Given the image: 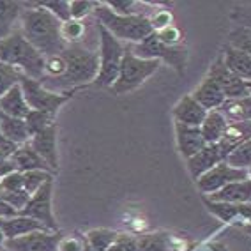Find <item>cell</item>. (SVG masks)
<instances>
[{
	"mask_svg": "<svg viewBox=\"0 0 251 251\" xmlns=\"http://www.w3.org/2000/svg\"><path fill=\"white\" fill-rule=\"evenodd\" d=\"M66 73L57 80L43 78L41 85L51 92H73L76 87L94 83L99 73V50L85 43H73L64 48Z\"/></svg>",
	"mask_w": 251,
	"mask_h": 251,
	"instance_id": "1",
	"label": "cell"
},
{
	"mask_svg": "<svg viewBox=\"0 0 251 251\" xmlns=\"http://www.w3.org/2000/svg\"><path fill=\"white\" fill-rule=\"evenodd\" d=\"M25 9L20 14V32L45 58L60 55L66 48L60 27L62 22L55 18L50 11L37 7L34 2L23 4Z\"/></svg>",
	"mask_w": 251,
	"mask_h": 251,
	"instance_id": "2",
	"label": "cell"
},
{
	"mask_svg": "<svg viewBox=\"0 0 251 251\" xmlns=\"http://www.w3.org/2000/svg\"><path fill=\"white\" fill-rule=\"evenodd\" d=\"M46 58L28 43L20 30L0 41V62L18 69L23 76L41 81L45 76Z\"/></svg>",
	"mask_w": 251,
	"mask_h": 251,
	"instance_id": "3",
	"label": "cell"
},
{
	"mask_svg": "<svg viewBox=\"0 0 251 251\" xmlns=\"http://www.w3.org/2000/svg\"><path fill=\"white\" fill-rule=\"evenodd\" d=\"M94 16L115 39L127 41L129 45H136L147 39L152 34V25L147 16H122L113 13L106 4L96 5Z\"/></svg>",
	"mask_w": 251,
	"mask_h": 251,
	"instance_id": "4",
	"label": "cell"
},
{
	"mask_svg": "<svg viewBox=\"0 0 251 251\" xmlns=\"http://www.w3.org/2000/svg\"><path fill=\"white\" fill-rule=\"evenodd\" d=\"M161 62L159 60H145V58H138L133 51L131 46L127 45L124 48V57L121 62V71L117 81L112 85V92L115 96L127 94L138 89L145 80L152 76L154 73L159 71Z\"/></svg>",
	"mask_w": 251,
	"mask_h": 251,
	"instance_id": "5",
	"label": "cell"
},
{
	"mask_svg": "<svg viewBox=\"0 0 251 251\" xmlns=\"http://www.w3.org/2000/svg\"><path fill=\"white\" fill-rule=\"evenodd\" d=\"M98 34H99V73L94 80L96 87H110L117 81L121 62L124 57V46L119 39L110 34L106 28L98 22Z\"/></svg>",
	"mask_w": 251,
	"mask_h": 251,
	"instance_id": "6",
	"label": "cell"
},
{
	"mask_svg": "<svg viewBox=\"0 0 251 251\" xmlns=\"http://www.w3.org/2000/svg\"><path fill=\"white\" fill-rule=\"evenodd\" d=\"M131 51L138 58H145V60H159V62H166L168 66L175 69L179 75H184L186 71V62H188V50L186 46H168L165 45L156 32H152L147 39L136 45H129Z\"/></svg>",
	"mask_w": 251,
	"mask_h": 251,
	"instance_id": "7",
	"label": "cell"
},
{
	"mask_svg": "<svg viewBox=\"0 0 251 251\" xmlns=\"http://www.w3.org/2000/svg\"><path fill=\"white\" fill-rule=\"evenodd\" d=\"M20 87H22L23 96L27 99L30 110L45 112L53 117H57L58 110L68 103L69 99L73 98V94H75V90L73 92H64V94L62 92H51V90L41 85V81L32 80L28 76H22Z\"/></svg>",
	"mask_w": 251,
	"mask_h": 251,
	"instance_id": "8",
	"label": "cell"
},
{
	"mask_svg": "<svg viewBox=\"0 0 251 251\" xmlns=\"http://www.w3.org/2000/svg\"><path fill=\"white\" fill-rule=\"evenodd\" d=\"M250 179L248 170L244 168H235V166L228 165L226 161H221L209 170L207 174H203L200 179L197 180L198 189L205 195H212L216 191L223 189L225 186H228L232 182H239V180Z\"/></svg>",
	"mask_w": 251,
	"mask_h": 251,
	"instance_id": "9",
	"label": "cell"
},
{
	"mask_svg": "<svg viewBox=\"0 0 251 251\" xmlns=\"http://www.w3.org/2000/svg\"><path fill=\"white\" fill-rule=\"evenodd\" d=\"M51 195H53V179L43 184L36 193L32 195L30 202L20 214L41 221L51 232H58V225L53 218V211H51Z\"/></svg>",
	"mask_w": 251,
	"mask_h": 251,
	"instance_id": "10",
	"label": "cell"
},
{
	"mask_svg": "<svg viewBox=\"0 0 251 251\" xmlns=\"http://www.w3.org/2000/svg\"><path fill=\"white\" fill-rule=\"evenodd\" d=\"M60 233L39 230L16 239H7L4 246L9 251H58Z\"/></svg>",
	"mask_w": 251,
	"mask_h": 251,
	"instance_id": "11",
	"label": "cell"
},
{
	"mask_svg": "<svg viewBox=\"0 0 251 251\" xmlns=\"http://www.w3.org/2000/svg\"><path fill=\"white\" fill-rule=\"evenodd\" d=\"M212 80L221 87L223 94L226 99H237V98H244V96L250 94L248 90V83L242 78H239L237 75H233L226 64L223 62V58H216V62L211 66L209 69V75Z\"/></svg>",
	"mask_w": 251,
	"mask_h": 251,
	"instance_id": "12",
	"label": "cell"
},
{
	"mask_svg": "<svg viewBox=\"0 0 251 251\" xmlns=\"http://www.w3.org/2000/svg\"><path fill=\"white\" fill-rule=\"evenodd\" d=\"M30 147L43 157L51 172L58 170V151H57V122L30 138Z\"/></svg>",
	"mask_w": 251,
	"mask_h": 251,
	"instance_id": "13",
	"label": "cell"
},
{
	"mask_svg": "<svg viewBox=\"0 0 251 251\" xmlns=\"http://www.w3.org/2000/svg\"><path fill=\"white\" fill-rule=\"evenodd\" d=\"M207 113L209 112L191 94L184 96L179 103L174 106V110H172V115H174L175 122L193 126V127H200L203 124Z\"/></svg>",
	"mask_w": 251,
	"mask_h": 251,
	"instance_id": "14",
	"label": "cell"
},
{
	"mask_svg": "<svg viewBox=\"0 0 251 251\" xmlns=\"http://www.w3.org/2000/svg\"><path fill=\"white\" fill-rule=\"evenodd\" d=\"M250 138H251V122H228L223 136L218 142V147H220V152L225 161H226V157L235 149H239L242 144H246Z\"/></svg>",
	"mask_w": 251,
	"mask_h": 251,
	"instance_id": "15",
	"label": "cell"
},
{
	"mask_svg": "<svg viewBox=\"0 0 251 251\" xmlns=\"http://www.w3.org/2000/svg\"><path fill=\"white\" fill-rule=\"evenodd\" d=\"M175 136H177L179 152L182 154V157H186V161H188L189 157H193L197 152H200L207 145L200 127H193V126L175 122Z\"/></svg>",
	"mask_w": 251,
	"mask_h": 251,
	"instance_id": "16",
	"label": "cell"
},
{
	"mask_svg": "<svg viewBox=\"0 0 251 251\" xmlns=\"http://www.w3.org/2000/svg\"><path fill=\"white\" fill-rule=\"evenodd\" d=\"M221 161H225V159H223V156H221L218 144H207L200 152H197L193 157L188 159L189 175H191L195 179V182H197L203 174L212 170V168Z\"/></svg>",
	"mask_w": 251,
	"mask_h": 251,
	"instance_id": "17",
	"label": "cell"
},
{
	"mask_svg": "<svg viewBox=\"0 0 251 251\" xmlns=\"http://www.w3.org/2000/svg\"><path fill=\"white\" fill-rule=\"evenodd\" d=\"M209 200L225 203H235V205H244L251 203V179L239 180L225 186L223 189L209 195Z\"/></svg>",
	"mask_w": 251,
	"mask_h": 251,
	"instance_id": "18",
	"label": "cell"
},
{
	"mask_svg": "<svg viewBox=\"0 0 251 251\" xmlns=\"http://www.w3.org/2000/svg\"><path fill=\"white\" fill-rule=\"evenodd\" d=\"M2 233L5 235V241L7 239H16L22 237V235H27L32 232H39V230H48L41 221L34 220V218H28V216L18 214L14 218H5L2 221V226H0ZM51 232V230H50Z\"/></svg>",
	"mask_w": 251,
	"mask_h": 251,
	"instance_id": "19",
	"label": "cell"
},
{
	"mask_svg": "<svg viewBox=\"0 0 251 251\" xmlns=\"http://www.w3.org/2000/svg\"><path fill=\"white\" fill-rule=\"evenodd\" d=\"M191 96L205 108L207 112L220 110V106L225 103V99H226L223 94V90H221V87L218 85L211 76H207L205 80L195 89V92Z\"/></svg>",
	"mask_w": 251,
	"mask_h": 251,
	"instance_id": "20",
	"label": "cell"
},
{
	"mask_svg": "<svg viewBox=\"0 0 251 251\" xmlns=\"http://www.w3.org/2000/svg\"><path fill=\"white\" fill-rule=\"evenodd\" d=\"M221 58H223V62L226 64V68L233 75H237L244 81H251V58L246 53H242L241 50L233 48L228 43H225Z\"/></svg>",
	"mask_w": 251,
	"mask_h": 251,
	"instance_id": "21",
	"label": "cell"
},
{
	"mask_svg": "<svg viewBox=\"0 0 251 251\" xmlns=\"http://www.w3.org/2000/svg\"><path fill=\"white\" fill-rule=\"evenodd\" d=\"M0 112L9 117H16V119H25L30 113V106H28L27 99L23 96L20 83L0 98Z\"/></svg>",
	"mask_w": 251,
	"mask_h": 251,
	"instance_id": "22",
	"label": "cell"
},
{
	"mask_svg": "<svg viewBox=\"0 0 251 251\" xmlns=\"http://www.w3.org/2000/svg\"><path fill=\"white\" fill-rule=\"evenodd\" d=\"M0 133L16 145L28 144L30 138H32L30 133H28V127H27L25 119L9 117L2 112H0Z\"/></svg>",
	"mask_w": 251,
	"mask_h": 251,
	"instance_id": "23",
	"label": "cell"
},
{
	"mask_svg": "<svg viewBox=\"0 0 251 251\" xmlns=\"http://www.w3.org/2000/svg\"><path fill=\"white\" fill-rule=\"evenodd\" d=\"M220 112L226 122H251V94L237 99H225Z\"/></svg>",
	"mask_w": 251,
	"mask_h": 251,
	"instance_id": "24",
	"label": "cell"
},
{
	"mask_svg": "<svg viewBox=\"0 0 251 251\" xmlns=\"http://www.w3.org/2000/svg\"><path fill=\"white\" fill-rule=\"evenodd\" d=\"M13 161L18 168V172H30V170H45V172H51L48 168L43 157L30 147V144H23L18 147V151L14 152Z\"/></svg>",
	"mask_w": 251,
	"mask_h": 251,
	"instance_id": "25",
	"label": "cell"
},
{
	"mask_svg": "<svg viewBox=\"0 0 251 251\" xmlns=\"http://www.w3.org/2000/svg\"><path fill=\"white\" fill-rule=\"evenodd\" d=\"M226 119L223 117V113L220 110H212V112L207 113L205 121L200 126V131H202V136L205 140V144H218L223 136L225 129H226Z\"/></svg>",
	"mask_w": 251,
	"mask_h": 251,
	"instance_id": "26",
	"label": "cell"
},
{
	"mask_svg": "<svg viewBox=\"0 0 251 251\" xmlns=\"http://www.w3.org/2000/svg\"><path fill=\"white\" fill-rule=\"evenodd\" d=\"M23 11V4L11 2V0H0V41L13 34V23L20 20Z\"/></svg>",
	"mask_w": 251,
	"mask_h": 251,
	"instance_id": "27",
	"label": "cell"
},
{
	"mask_svg": "<svg viewBox=\"0 0 251 251\" xmlns=\"http://www.w3.org/2000/svg\"><path fill=\"white\" fill-rule=\"evenodd\" d=\"M138 242V251H172L174 250V239L166 232H154L144 233L136 237Z\"/></svg>",
	"mask_w": 251,
	"mask_h": 251,
	"instance_id": "28",
	"label": "cell"
},
{
	"mask_svg": "<svg viewBox=\"0 0 251 251\" xmlns=\"http://www.w3.org/2000/svg\"><path fill=\"white\" fill-rule=\"evenodd\" d=\"M117 235L119 233L115 230H108V228H94L90 232L85 233V241L92 250L96 251H106L108 248L115 242Z\"/></svg>",
	"mask_w": 251,
	"mask_h": 251,
	"instance_id": "29",
	"label": "cell"
},
{
	"mask_svg": "<svg viewBox=\"0 0 251 251\" xmlns=\"http://www.w3.org/2000/svg\"><path fill=\"white\" fill-rule=\"evenodd\" d=\"M203 202H205L207 209H209L214 216H218L221 221H233L237 216H241V207L242 205L225 203V202H214V200H209V198H205Z\"/></svg>",
	"mask_w": 251,
	"mask_h": 251,
	"instance_id": "30",
	"label": "cell"
},
{
	"mask_svg": "<svg viewBox=\"0 0 251 251\" xmlns=\"http://www.w3.org/2000/svg\"><path fill=\"white\" fill-rule=\"evenodd\" d=\"M22 174H23V189L28 195H34L43 184H46L50 179H53V174L45 170H30V172H22Z\"/></svg>",
	"mask_w": 251,
	"mask_h": 251,
	"instance_id": "31",
	"label": "cell"
},
{
	"mask_svg": "<svg viewBox=\"0 0 251 251\" xmlns=\"http://www.w3.org/2000/svg\"><path fill=\"white\" fill-rule=\"evenodd\" d=\"M25 122H27L30 136H34V135H37V133H41V131H45L46 127H50L51 124H55V117L45 112L30 110V113L25 117Z\"/></svg>",
	"mask_w": 251,
	"mask_h": 251,
	"instance_id": "32",
	"label": "cell"
},
{
	"mask_svg": "<svg viewBox=\"0 0 251 251\" xmlns=\"http://www.w3.org/2000/svg\"><path fill=\"white\" fill-rule=\"evenodd\" d=\"M60 34H62V39L66 41V45L81 43V39L85 36V25L80 20H69V22L62 23Z\"/></svg>",
	"mask_w": 251,
	"mask_h": 251,
	"instance_id": "33",
	"label": "cell"
},
{
	"mask_svg": "<svg viewBox=\"0 0 251 251\" xmlns=\"http://www.w3.org/2000/svg\"><path fill=\"white\" fill-rule=\"evenodd\" d=\"M22 73L18 69L11 68L7 64L0 62V98L4 94H7L14 85H18L22 80Z\"/></svg>",
	"mask_w": 251,
	"mask_h": 251,
	"instance_id": "34",
	"label": "cell"
},
{
	"mask_svg": "<svg viewBox=\"0 0 251 251\" xmlns=\"http://www.w3.org/2000/svg\"><path fill=\"white\" fill-rule=\"evenodd\" d=\"M37 7L50 11L55 18H58L60 22H69L71 20V13H69V2L68 0H43V2H34Z\"/></svg>",
	"mask_w": 251,
	"mask_h": 251,
	"instance_id": "35",
	"label": "cell"
},
{
	"mask_svg": "<svg viewBox=\"0 0 251 251\" xmlns=\"http://www.w3.org/2000/svg\"><path fill=\"white\" fill-rule=\"evenodd\" d=\"M226 163L235 168H244L248 170L251 165V138L248 140L246 144H242L239 149H235L228 157H226Z\"/></svg>",
	"mask_w": 251,
	"mask_h": 251,
	"instance_id": "36",
	"label": "cell"
},
{
	"mask_svg": "<svg viewBox=\"0 0 251 251\" xmlns=\"http://www.w3.org/2000/svg\"><path fill=\"white\" fill-rule=\"evenodd\" d=\"M228 45L233 46V48L241 50L242 53H246L248 57L251 58V37L244 27H239V28H235V30L230 32Z\"/></svg>",
	"mask_w": 251,
	"mask_h": 251,
	"instance_id": "37",
	"label": "cell"
},
{
	"mask_svg": "<svg viewBox=\"0 0 251 251\" xmlns=\"http://www.w3.org/2000/svg\"><path fill=\"white\" fill-rule=\"evenodd\" d=\"M0 198H2L5 203H9L13 209L22 212L23 209L27 207V203L30 202L32 195H28L25 189H20V191H0Z\"/></svg>",
	"mask_w": 251,
	"mask_h": 251,
	"instance_id": "38",
	"label": "cell"
},
{
	"mask_svg": "<svg viewBox=\"0 0 251 251\" xmlns=\"http://www.w3.org/2000/svg\"><path fill=\"white\" fill-rule=\"evenodd\" d=\"M64 73H66V60H64L62 53L48 57L45 60V76L43 78L57 80V78L64 76Z\"/></svg>",
	"mask_w": 251,
	"mask_h": 251,
	"instance_id": "39",
	"label": "cell"
},
{
	"mask_svg": "<svg viewBox=\"0 0 251 251\" xmlns=\"http://www.w3.org/2000/svg\"><path fill=\"white\" fill-rule=\"evenodd\" d=\"M98 2L92 0H71L69 2V13H71V20H83L87 18L90 13L94 14V9Z\"/></svg>",
	"mask_w": 251,
	"mask_h": 251,
	"instance_id": "40",
	"label": "cell"
},
{
	"mask_svg": "<svg viewBox=\"0 0 251 251\" xmlns=\"http://www.w3.org/2000/svg\"><path fill=\"white\" fill-rule=\"evenodd\" d=\"M106 251H138V242H136V237L129 233H119L115 242Z\"/></svg>",
	"mask_w": 251,
	"mask_h": 251,
	"instance_id": "41",
	"label": "cell"
},
{
	"mask_svg": "<svg viewBox=\"0 0 251 251\" xmlns=\"http://www.w3.org/2000/svg\"><path fill=\"white\" fill-rule=\"evenodd\" d=\"M149 20H151V25H152L154 32H161L163 28L174 25V23H172V20H174V14H172V11H168V9L154 11V14Z\"/></svg>",
	"mask_w": 251,
	"mask_h": 251,
	"instance_id": "42",
	"label": "cell"
},
{
	"mask_svg": "<svg viewBox=\"0 0 251 251\" xmlns=\"http://www.w3.org/2000/svg\"><path fill=\"white\" fill-rule=\"evenodd\" d=\"M156 34H157V37L168 46H180V43H182V39H184L180 28L175 27V25H170V27L163 28L161 32H156Z\"/></svg>",
	"mask_w": 251,
	"mask_h": 251,
	"instance_id": "43",
	"label": "cell"
},
{
	"mask_svg": "<svg viewBox=\"0 0 251 251\" xmlns=\"http://www.w3.org/2000/svg\"><path fill=\"white\" fill-rule=\"evenodd\" d=\"M23 189V174L13 172L7 177L0 179V191H20Z\"/></svg>",
	"mask_w": 251,
	"mask_h": 251,
	"instance_id": "44",
	"label": "cell"
},
{
	"mask_svg": "<svg viewBox=\"0 0 251 251\" xmlns=\"http://www.w3.org/2000/svg\"><path fill=\"white\" fill-rule=\"evenodd\" d=\"M87 246L85 237H76V235H71V237H64L58 242V251H83Z\"/></svg>",
	"mask_w": 251,
	"mask_h": 251,
	"instance_id": "45",
	"label": "cell"
},
{
	"mask_svg": "<svg viewBox=\"0 0 251 251\" xmlns=\"http://www.w3.org/2000/svg\"><path fill=\"white\" fill-rule=\"evenodd\" d=\"M20 145L13 144L11 140L5 138L2 133H0V156H4V157H13L14 152L18 151Z\"/></svg>",
	"mask_w": 251,
	"mask_h": 251,
	"instance_id": "46",
	"label": "cell"
},
{
	"mask_svg": "<svg viewBox=\"0 0 251 251\" xmlns=\"http://www.w3.org/2000/svg\"><path fill=\"white\" fill-rule=\"evenodd\" d=\"M20 212L16 209L9 205V203H5L2 198H0V218H14V216H18Z\"/></svg>",
	"mask_w": 251,
	"mask_h": 251,
	"instance_id": "47",
	"label": "cell"
},
{
	"mask_svg": "<svg viewBox=\"0 0 251 251\" xmlns=\"http://www.w3.org/2000/svg\"><path fill=\"white\" fill-rule=\"evenodd\" d=\"M244 228H246V232H248V233H250V235H251V218H250V220L246 221V226H244Z\"/></svg>",
	"mask_w": 251,
	"mask_h": 251,
	"instance_id": "48",
	"label": "cell"
},
{
	"mask_svg": "<svg viewBox=\"0 0 251 251\" xmlns=\"http://www.w3.org/2000/svg\"><path fill=\"white\" fill-rule=\"evenodd\" d=\"M4 244H5V235L2 233V230H0V248L4 246Z\"/></svg>",
	"mask_w": 251,
	"mask_h": 251,
	"instance_id": "49",
	"label": "cell"
},
{
	"mask_svg": "<svg viewBox=\"0 0 251 251\" xmlns=\"http://www.w3.org/2000/svg\"><path fill=\"white\" fill-rule=\"evenodd\" d=\"M83 251H96V250H92V248H90L89 244H87V246H85V250H83Z\"/></svg>",
	"mask_w": 251,
	"mask_h": 251,
	"instance_id": "50",
	"label": "cell"
},
{
	"mask_svg": "<svg viewBox=\"0 0 251 251\" xmlns=\"http://www.w3.org/2000/svg\"><path fill=\"white\" fill-rule=\"evenodd\" d=\"M248 83V90H250V94H251V81H246Z\"/></svg>",
	"mask_w": 251,
	"mask_h": 251,
	"instance_id": "51",
	"label": "cell"
},
{
	"mask_svg": "<svg viewBox=\"0 0 251 251\" xmlns=\"http://www.w3.org/2000/svg\"><path fill=\"white\" fill-rule=\"evenodd\" d=\"M248 175H250V179H251V165H250V168H248Z\"/></svg>",
	"mask_w": 251,
	"mask_h": 251,
	"instance_id": "52",
	"label": "cell"
},
{
	"mask_svg": "<svg viewBox=\"0 0 251 251\" xmlns=\"http://www.w3.org/2000/svg\"><path fill=\"white\" fill-rule=\"evenodd\" d=\"M0 251H9V250H7L5 246H2V248H0Z\"/></svg>",
	"mask_w": 251,
	"mask_h": 251,
	"instance_id": "53",
	"label": "cell"
},
{
	"mask_svg": "<svg viewBox=\"0 0 251 251\" xmlns=\"http://www.w3.org/2000/svg\"><path fill=\"white\" fill-rule=\"evenodd\" d=\"M246 30H248V34H250V37H251V28H246Z\"/></svg>",
	"mask_w": 251,
	"mask_h": 251,
	"instance_id": "54",
	"label": "cell"
}]
</instances>
